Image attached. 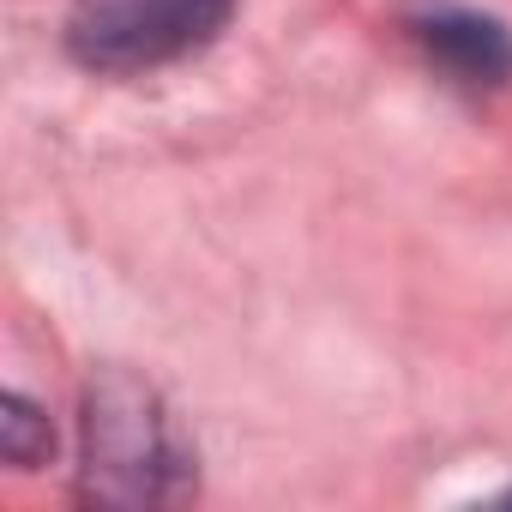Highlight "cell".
Listing matches in <instances>:
<instances>
[{
    "instance_id": "cell-1",
    "label": "cell",
    "mask_w": 512,
    "mask_h": 512,
    "mask_svg": "<svg viewBox=\"0 0 512 512\" xmlns=\"http://www.w3.org/2000/svg\"><path fill=\"white\" fill-rule=\"evenodd\" d=\"M187 446L157 392L109 374L85 404V494L97 500H175L187 488Z\"/></svg>"
},
{
    "instance_id": "cell-2",
    "label": "cell",
    "mask_w": 512,
    "mask_h": 512,
    "mask_svg": "<svg viewBox=\"0 0 512 512\" xmlns=\"http://www.w3.org/2000/svg\"><path fill=\"white\" fill-rule=\"evenodd\" d=\"M235 0H73L67 55L103 79L175 67L223 37Z\"/></svg>"
},
{
    "instance_id": "cell-3",
    "label": "cell",
    "mask_w": 512,
    "mask_h": 512,
    "mask_svg": "<svg viewBox=\"0 0 512 512\" xmlns=\"http://www.w3.org/2000/svg\"><path fill=\"white\" fill-rule=\"evenodd\" d=\"M410 37L416 49L458 85L470 91H494L512 79V37L500 19L488 13H470V7H428L410 19Z\"/></svg>"
},
{
    "instance_id": "cell-4",
    "label": "cell",
    "mask_w": 512,
    "mask_h": 512,
    "mask_svg": "<svg viewBox=\"0 0 512 512\" xmlns=\"http://www.w3.org/2000/svg\"><path fill=\"white\" fill-rule=\"evenodd\" d=\"M7 416H0V446H7V458L19 464V470H37L43 458H49V446H55V434H49V416L31 404V398H19V392H7V404H0Z\"/></svg>"
}]
</instances>
